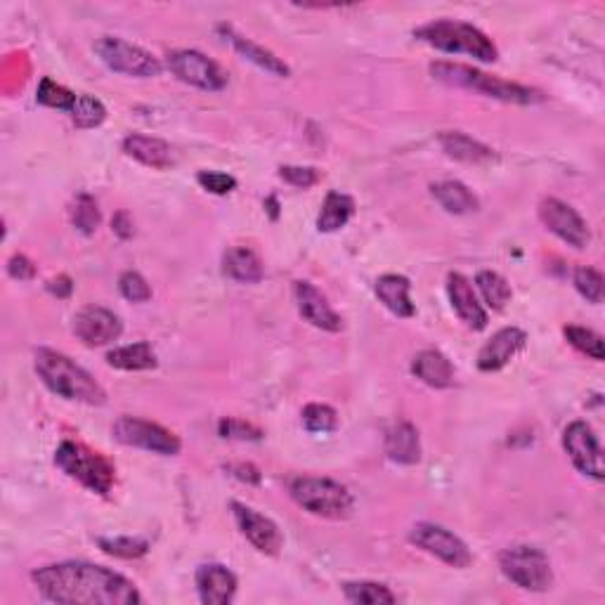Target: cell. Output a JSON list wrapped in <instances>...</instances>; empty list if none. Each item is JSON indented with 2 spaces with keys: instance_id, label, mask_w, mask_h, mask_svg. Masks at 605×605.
I'll list each match as a JSON object with an SVG mask.
<instances>
[{
  "instance_id": "obj_1",
  "label": "cell",
  "mask_w": 605,
  "mask_h": 605,
  "mask_svg": "<svg viewBox=\"0 0 605 605\" xmlns=\"http://www.w3.org/2000/svg\"><path fill=\"white\" fill-rule=\"evenodd\" d=\"M38 591L62 605H138L140 591L128 577L93 563H55L31 572Z\"/></svg>"
},
{
  "instance_id": "obj_2",
  "label": "cell",
  "mask_w": 605,
  "mask_h": 605,
  "mask_svg": "<svg viewBox=\"0 0 605 605\" xmlns=\"http://www.w3.org/2000/svg\"><path fill=\"white\" fill-rule=\"evenodd\" d=\"M34 367L45 386L64 400L83 402V405H104V400H107V393H104L100 383L86 369L78 367L74 360L57 353V350L38 348L34 355Z\"/></svg>"
},
{
  "instance_id": "obj_3",
  "label": "cell",
  "mask_w": 605,
  "mask_h": 605,
  "mask_svg": "<svg viewBox=\"0 0 605 605\" xmlns=\"http://www.w3.org/2000/svg\"><path fill=\"white\" fill-rule=\"evenodd\" d=\"M431 74L435 81L447 83V86L476 90V93L492 97V100H499V102L535 104V102L544 100V95L535 88L520 86V83H511V81H502V78L485 74V71H480V69L466 67V64L433 62Z\"/></svg>"
},
{
  "instance_id": "obj_4",
  "label": "cell",
  "mask_w": 605,
  "mask_h": 605,
  "mask_svg": "<svg viewBox=\"0 0 605 605\" xmlns=\"http://www.w3.org/2000/svg\"><path fill=\"white\" fill-rule=\"evenodd\" d=\"M419 41L450 55H468L478 62H497L499 52L490 38L478 26L459 22V19H435L414 31Z\"/></svg>"
},
{
  "instance_id": "obj_5",
  "label": "cell",
  "mask_w": 605,
  "mask_h": 605,
  "mask_svg": "<svg viewBox=\"0 0 605 605\" xmlns=\"http://www.w3.org/2000/svg\"><path fill=\"white\" fill-rule=\"evenodd\" d=\"M289 492L291 499H294L301 509L312 513V516L343 520L355 509V499L353 494L348 492V487H343L331 478L301 476L291 480Z\"/></svg>"
},
{
  "instance_id": "obj_6",
  "label": "cell",
  "mask_w": 605,
  "mask_h": 605,
  "mask_svg": "<svg viewBox=\"0 0 605 605\" xmlns=\"http://www.w3.org/2000/svg\"><path fill=\"white\" fill-rule=\"evenodd\" d=\"M55 464L67 473L69 478H74L83 487H88L90 492L102 494L107 497L114 487V466L109 464L102 454L88 450L81 442H62L55 452Z\"/></svg>"
},
{
  "instance_id": "obj_7",
  "label": "cell",
  "mask_w": 605,
  "mask_h": 605,
  "mask_svg": "<svg viewBox=\"0 0 605 605\" xmlns=\"http://www.w3.org/2000/svg\"><path fill=\"white\" fill-rule=\"evenodd\" d=\"M499 568H502L506 580L516 584L518 589L535 591V594L549 591L554 584V570H551L549 558L535 546L504 549L499 554Z\"/></svg>"
},
{
  "instance_id": "obj_8",
  "label": "cell",
  "mask_w": 605,
  "mask_h": 605,
  "mask_svg": "<svg viewBox=\"0 0 605 605\" xmlns=\"http://www.w3.org/2000/svg\"><path fill=\"white\" fill-rule=\"evenodd\" d=\"M95 52L116 74L133 78H152L161 74V62L156 60L152 52L123 41V38L104 36L95 43Z\"/></svg>"
},
{
  "instance_id": "obj_9",
  "label": "cell",
  "mask_w": 605,
  "mask_h": 605,
  "mask_svg": "<svg viewBox=\"0 0 605 605\" xmlns=\"http://www.w3.org/2000/svg\"><path fill=\"white\" fill-rule=\"evenodd\" d=\"M112 433L123 445L161 454V457H175L182 447L178 435L168 431V428L145 419H135V416H121L114 424Z\"/></svg>"
},
{
  "instance_id": "obj_10",
  "label": "cell",
  "mask_w": 605,
  "mask_h": 605,
  "mask_svg": "<svg viewBox=\"0 0 605 605\" xmlns=\"http://www.w3.org/2000/svg\"><path fill=\"white\" fill-rule=\"evenodd\" d=\"M168 69L178 81L208 93H218L227 86V74L216 62L208 60L204 52L175 50L168 55Z\"/></svg>"
},
{
  "instance_id": "obj_11",
  "label": "cell",
  "mask_w": 605,
  "mask_h": 605,
  "mask_svg": "<svg viewBox=\"0 0 605 605\" xmlns=\"http://www.w3.org/2000/svg\"><path fill=\"white\" fill-rule=\"evenodd\" d=\"M409 542L419 546L421 551L440 558L442 563L452 565V568H468L473 563L471 551L461 539L442 525L435 523H419L409 532Z\"/></svg>"
},
{
  "instance_id": "obj_12",
  "label": "cell",
  "mask_w": 605,
  "mask_h": 605,
  "mask_svg": "<svg viewBox=\"0 0 605 605\" xmlns=\"http://www.w3.org/2000/svg\"><path fill=\"white\" fill-rule=\"evenodd\" d=\"M539 218H542L544 227L549 232H554L558 239H563L565 244L572 249H587L591 242V232L584 220L575 208L565 204L561 199H544L539 204Z\"/></svg>"
},
{
  "instance_id": "obj_13",
  "label": "cell",
  "mask_w": 605,
  "mask_h": 605,
  "mask_svg": "<svg viewBox=\"0 0 605 605\" xmlns=\"http://www.w3.org/2000/svg\"><path fill=\"white\" fill-rule=\"evenodd\" d=\"M563 447L577 471L594 480H603V450L589 424L572 421L563 433Z\"/></svg>"
},
{
  "instance_id": "obj_14",
  "label": "cell",
  "mask_w": 605,
  "mask_h": 605,
  "mask_svg": "<svg viewBox=\"0 0 605 605\" xmlns=\"http://www.w3.org/2000/svg\"><path fill=\"white\" fill-rule=\"evenodd\" d=\"M123 324L112 310L100 305H88L78 310L74 317V334L86 343L88 348H102L114 343L121 336Z\"/></svg>"
},
{
  "instance_id": "obj_15",
  "label": "cell",
  "mask_w": 605,
  "mask_h": 605,
  "mask_svg": "<svg viewBox=\"0 0 605 605\" xmlns=\"http://www.w3.org/2000/svg\"><path fill=\"white\" fill-rule=\"evenodd\" d=\"M232 513H234V520H237L239 530H242V535L256 546L260 554H268V556L279 554V549H282L284 544V537L282 532H279L275 520H270L268 516H263V513L253 511L251 506L239 502H232Z\"/></svg>"
},
{
  "instance_id": "obj_16",
  "label": "cell",
  "mask_w": 605,
  "mask_h": 605,
  "mask_svg": "<svg viewBox=\"0 0 605 605\" xmlns=\"http://www.w3.org/2000/svg\"><path fill=\"white\" fill-rule=\"evenodd\" d=\"M528 343V334L518 327H504L480 348L478 369L480 372H499L516 357Z\"/></svg>"
},
{
  "instance_id": "obj_17",
  "label": "cell",
  "mask_w": 605,
  "mask_h": 605,
  "mask_svg": "<svg viewBox=\"0 0 605 605\" xmlns=\"http://www.w3.org/2000/svg\"><path fill=\"white\" fill-rule=\"evenodd\" d=\"M294 296H296L298 312H301L303 320H308L312 327L331 331V334H336V331L343 329L341 315L331 308L327 298H324L310 282H296Z\"/></svg>"
},
{
  "instance_id": "obj_18",
  "label": "cell",
  "mask_w": 605,
  "mask_h": 605,
  "mask_svg": "<svg viewBox=\"0 0 605 605\" xmlns=\"http://www.w3.org/2000/svg\"><path fill=\"white\" fill-rule=\"evenodd\" d=\"M197 591L201 603L227 605L237 594V575L220 563L201 565L197 570Z\"/></svg>"
},
{
  "instance_id": "obj_19",
  "label": "cell",
  "mask_w": 605,
  "mask_h": 605,
  "mask_svg": "<svg viewBox=\"0 0 605 605\" xmlns=\"http://www.w3.org/2000/svg\"><path fill=\"white\" fill-rule=\"evenodd\" d=\"M447 294H450L454 312H457L466 327L476 331L487 327V310L483 308V303L478 301L476 291H473L471 282H468L464 275L452 272V275L447 277Z\"/></svg>"
},
{
  "instance_id": "obj_20",
  "label": "cell",
  "mask_w": 605,
  "mask_h": 605,
  "mask_svg": "<svg viewBox=\"0 0 605 605\" xmlns=\"http://www.w3.org/2000/svg\"><path fill=\"white\" fill-rule=\"evenodd\" d=\"M218 34L223 36L225 41L230 43L232 48L237 50L239 55L244 57V60L253 62V64H256L258 69L268 71V74H272V76H279V78H286V76L291 74L289 67H286V64H284L282 60H279V57L275 55V52L265 50L263 45L253 43L251 38H246V36H242V34H237V31H234L232 26L220 24V26H218Z\"/></svg>"
},
{
  "instance_id": "obj_21",
  "label": "cell",
  "mask_w": 605,
  "mask_h": 605,
  "mask_svg": "<svg viewBox=\"0 0 605 605\" xmlns=\"http://www.w3.org/2000/svg\"><path fill=\"white\" fill-rule=\"evenodd\" d=\"M123 152L130 159L140 161L142 166L156 168V171H166L175 164L173 147L159 138H149V135H128L123 140Z\"/></svg>"
},
{
  "instance_id": "obj_22",
  "label": "cell",
  "mask_w": 605,
  "mask_h": 605,
  "mask_svg": "<svg viewBox=\"0 0 605 605\" xmlns=\"http://www.w3.org/2000/svg\"><path fill=\"white\" fill-rule=\"evenodd\" d=\"M386 457L393 464L414 466L421 461V440L419 431L409 424V421H400L386 433V442H383Z\"/></svg>"
},
{
  "instance_id": "obj_23",
  "label": "cell",
  "mask_w": 605,
  "mask_h": 605,
  "mask_svg": "<svg viewBox=\"0 0 605 605\" xmlns=\"http://www.w3.org/2000/svg\"><path fill=\"white\" fill-rule=\"evenodd\" d=\"M412 374L431 388H450L454 383V367L440 350H421L412 362Z\"/></svg>"
},
{
  "instance_id": "obj_24",
  "label": "cell",
  "mask_w": 605,
  "mask_h": 605,
  "mask_svg": "<svg viewBox=\"0 0 605 605\" xmlns=\"http://www.w3.org/2000/svg\"><path fill=\"white\" fill-rule=\"evenodd\" d=\"M438 140L450 159L464 161V164H490L494 159V152L490 147L468 138L464 133H457V130H445V133H440Z\"/></svg>"
},
{
  "instance_id": "obj_25",
  "label": "cell",
  "mask_w": 605,
  "mask_h": 605,
  "mask_svg": "<svg viewBox=\"0 0 605 605\" xmlns=\"http://www.w3.org/2000/svg\"><path fill=\"white\" fill-rule=\"evenodd\" d=\"M409 289H412V284L402 275H383L376 279V296L398 317H414L416 312L412 298H409Z\"/></svg>"
},
{
  "instance_id": "obj_26",
  "label": "cell",
  "mask_w": 605,
  "mask_h": 605,
  "mask_svg": "<svg viewBox=\"0 0 605 605\" xmlns=\"http://www.w3.org/2000/svg\"><path fill=\"white\" fill-rule=\"evenodd\" d=\"M223 272L234 282L242 284H256L265 275L258 253L246 249V246H232V249L225 251Z\"/></svg>"
},
{
  "instance_id": "obj_27",
  "label": "cell",
  "mask_w": 605,
  "mask_h": 605,
  "mask_svg": "<svg viewBox=\"0 0 605 605\" xmlns=\"http://www.w3.org/2000/svg\"><path fill=\"white\" fill-rule=\"evenodd\" d=\"M433 197L438 204L445 208L447 213H454V216H466V213L478 211V197L473 194L464 182L457 180H445L438 182V185L431 187Z\"/></svg>"
},
{
  "instance_id": "obj_28",
  "label": "cell",
  "mask_w": 605,
  "mask_h": 605,
  "mask_svg": "<svg viewBox=\"0 0 605 605\" xmlns=\"http://www.w3.org/2000/svg\"><path fill=\"white\" fill-rule=\"evenodd\" d=\"M355 213V201L343 192H329L324 199L320 216H317V230L320 232H336L348 225V220Z\"/></svg>"
},
{
  "instance_id": "obj_29",
  "label": "cell",
  "mask_w": 605,
  "mask_h": 605,
  "mask_svg": "<svg viewBox=\"0 0 605 605\" xmlns=\"http://www.w3.org/2000/svg\"><path fill=\"white\" fill-rule=\"evenodd\" d=\"M107 364L121 372H147L156 367V353L149 343H133V346L112 350L107 355Z\"/></svg>"
},
{
  "instance_id": "obj_30",
  "label": "cell",
  "mask_w": 605,
  "mask_h": 605,
  "mask_svg": "<svg viewBox=\"0 0 605 605\" xmlns=\"http://www.w3.org/2000/svg\"><path fill=\"white\" fill-rule=\"evenodd\" d=\"M343 596H346V601L357 605H388L398 601V596L386 584L379 582H346L343 584Z\"/></svg>"
},
{
  "instance_id": "obj_31",
  "label": "cell",
  "mask_w": 605,
  "mask_h": 605,
  "mask_svg": "<svg viewBox=\"0 0 605 605\" xmlns=\"http://www.w3.org/2000/svg\"><path fill=\"white\" fill-rule=\"evenodd\" d=\"M476 286H478L480 294H483V301L490 305L492 310H504L506 303H509L511 296H513L509 282H506L502 275H497V272H492V270L478 272Z\"/></svg>"
},
{
  "instance_id": "obj_32",
  "label": "cell",
  "mask_w": 605,
  "mask_h": 605,
  "mask_svg": "<svg viewBox=\"0 0 605 605\" xmlns=\"http://www.w3.org/2000/svg\"><path fill=\"white\" fill-rule=\"evenodd\" d=\"M565 338H568V343L575 350H580L582 355L591 357V360L601 362L605 357V348H603V338L601 334H596V331L584 329V327H575V324H570V327L563 329Z\"/></svg>"
},
{
  "instance_id": "obj_33",
  "label": "cell",
  "mask_w": 605,
  "mask_h": 605,
  "mask_svg": "<svg viewBox=\"0 0 605 605\" xmlns=\"http://www.w3.org/2000/svg\"><path fill=\"white\" fill-rule=\"evenodd\" d=\"M76 100H78V95H74L71 90L60 86V83L50 81V78H43L41 86H38V93H36L38 104H43V107H50V109H60V112H69V114H71V109L76 107Z\"/></svg>"
},
{
  "instance_id": "obj_34",
  "label": "cell",
  "mask_w": 605,
  "mask_h": 605,
  "mask_svg": "<svg viewBox=\"0 0 605 605\" xmlns=\"http://www.w3.org/2000/svg\"><path fill=\"white\" fill-rule=\"evenodd\" d=\"M97 544H100V549L107 556L126 558V561L145 556L149 551V544L145 539H135V537H100L97 539Z\"/></svg>"
},
{
  "instance_id": "obj_35",
  "label": "cell",
  "mask_w": 605,
  "mask_h": 605,
  "mask_svg": "<svg viewBox=\"0 0 605 605\" xmlns=\"http://www.w3.org/2000/svg\"><path fill=\"white\" fill-rule=\"evenodd\" d=\"M71 119L78 128H97L100 123L107 119V109H104V104L100 100H95V97L90 95H78L76 107L71 109Z\"/></svg>"
},
{
  "instance_id": "obj_36",
  "label": "cell",
  "mask_w": 605,
  "mask_h": 605,
  "mask_svg": "<svg viewBox=\"0 0 605 605\" xmlns=\"http://www.w3.org/2000/svg\"><path fill=\"white\" fill-rule=\"evenodd\" d=\"M71 220H74L76 230H81L83 234H93L97 227H100V208H97V201L90 197V194H81L76 199L74 208H71Z\"/></svg>"
},
{
  "instance_id": "obj_37",
  "label": "cell",
  "mask_w": 605,
  "mask_h": 605,
  "mask_svg": "<svg viewBox=\"0 0 605 605\" xmlns=\"http://www.w3.org/2000/svg\"><path fill=\"white\" fill-rule=\"evenodd\" d=\"M572 282H575V289L580 291V294L587 298L589 303H603V275L594 268H587V265H582V268L575 270V277H572Z\"/></svg>"
},
{
  "instance_id": "obj_38",
  "label": "cell",
  "mask_w": 605,
  "mask_h": 605,
  "mask_svg": "<svg viewBox=\"0 0 605 605\" xmlns=\"http://www.w3.org/2000/svg\"><path fill=\"white\" fill-rule=\"evenodd\" d=\"M338 416L329 405H308L303 409V426L310 433H331L336 431Z\"/></svg>"
},
{
  "instance_id": "obj_39",
  "label": "cell",
  "mask_w": 605,
  "mask_h": 605,
  "mask_svg": "<svg viewBox=\"0 0 605 605\" xmlns=\"http://www.w3.org/2000/svg\"><path fill=\"white\" fill-rule=\"evenodd\" d=\"M119 291L121 296L130 303H147L152 298V286L147 284V279L138 275V272L128 270L119 277Z\"/></svg>"
},
{
  "instance_id": "obj_40",
  "label": "cell",
  "mask_w": 605,
  "mask_h": 605,
  "mask_svg": "<svg viewBox=\"0 0 605 605\" xmlns=\"http://www.w3.org/2000/svg\"><path fill=\"white\" fill-rule=\"evenodd\" d=\"M218 433L223 435V438H230V440H249V442H256L263 438V431L256 426L246 424V421H239V419H223L218 424Z\"/></svg>"
},
{
  "instance_id": "obj_41",
  "label": "cell",
  "mask_w": 605,
  "mask_h": 605,
  "mask_svg": "<svg viewBox=\"0 0 605 605\" xmlns=\"http://www.w3.org/2000/svg\"><path fill=\"white\" fill-rule=\"evenodd\" d=\"M197 182L206 192L218 194V197H225V194H230L234 187H237V180H234L232 175L220 171H201L197 175Z\"/></svg>"
},
{
  "instance_id": "obj_42",
  "label": "cell",
  "mask_w": 605,
  "mask_h": 605,
  "mask_svg": "<svg viewBox=\"0 0 605 605\" xmlns=\"http://www.w3.org/2000/svg\"><path fill=\"white\" fill-rule=\"evenodd\" d=\"M279 178L289 182V185L298 187V190H308V187L317 185L320 173L315 168H303V166H282L279 168Z\"/></svg>"
},
{
  "instance_id": "obj_43",
  "label": "cell",
  "mask_w": 605,
  "mask_h": 605,
  "mask_svg": "<svg viewBox=\"0 0 605 605\" xmlns=\"http://www.w3.org/2000/svg\"><path fill=\"white\" fill-rule=\"evenodd\" d=\"M8 275L12 279H19V282H29V279H34V275H36V265L31 263V260L26 256H22V253H19V256L10 258Z\"/></svg>"
},
{
  "instance_id": "obj_44",
  "label": "cell",
  "mask_w": 605,
  "mask_h": 605,
  "mask_svg": "<svg viewBox=\"0 0 605 605\" xmlns=\"http://www.w3.org/2000/svg\"><path fill=\"white\" fill-rule=\"evenodd\" d=\"M227 473L237 480H242L246 485H258L260 483V471L253 464H230Z\"/></svg>"
},
{
  "instance_id": "obj_45",
  "label": "cell",
  "mask_w": 605,
  "mask_h": 605,
  "mask_svg": "<svg viewBox=\"0 0 605 605\" xmlns=\"http://www.w3.org/2000/svg\"><path fill=\"white\" fill-rule=\"evenodd\" d=\"M112 227H114V232L119 234L121 239H128V237H133V220H130V216L126 211H121V213H116L114 216V220H112Z\"/></svg>"
},
{
  "instance_id": "obj_46",
  "label": "cell",
  "mask_w": 605,
  "mask_h": 605,
  "mask_svg": "<svg viewBox=\"0 0 605 605\" xmlns=\"http://www.w3.org/2000/svg\"><path fill=\"white\" fill-rule=\"evenodd\" d=\"M48 291L50 294H55L57 298H67L71 291H74V284H71L69 277H57L52 279V282H48Z\"/></svg>"
}]
</instances>
